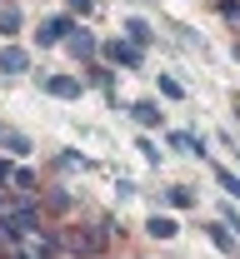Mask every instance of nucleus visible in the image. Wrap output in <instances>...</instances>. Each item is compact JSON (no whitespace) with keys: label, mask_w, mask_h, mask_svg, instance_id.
I'll use <instances>...</instances> for the list:
<instances>
[{"label":"nucleus","mask_w":240,"mask_h":259,"mask_svg":"<svg viewBox=\"0 0 240 259\" xmlns=\"http://www.w3.org/2000/svg\"><path fill=\"white\" fill-rule=\"evenodd\" d=\"M70 30H75V25H70L65 15H55V20H45V25L35 30V40H40V45H55V40H65Z\"/></svg>","instance_id":"obj_3"},{"label":"nucleus","mask_w":240,"mask_h":259,"mask_svg":"<svg viewBox=\"0 0 240 259\" xmlns=\"http://www.w3.org/2000/svg\"><path fill=\"white\" fill-rule=\"evenodd\" d=\"M0 140H5V145H10V150H15V155H30V140H25V135H15V130H5V135H0Z\"/></svg>","instance_id":"obj_9"},{"label":"nucleus","mask_w":240,"mask_h":259,"mask_svg":"<svg viewBox=\"0 0 240 259\" xmlns=\"http://www.w3.org/2000/svg\"><path fill=\"white\" fill-rule=\"evenodd\" d=\"M45 90H50L55 100H75V95H80V80H70V75H50Z\"/></svg>","instance_id":"obj_5"},{"label":"nucleus","mask_w":240,"mask_h":259,"mask_svg":"<svg viewBox=\"0 0 240 259\" xmlns=\"http://www.w3.org/2000/svg\"><path fill=\"white\" fill-rule=\"evenodd\" d=\"M60 244H65L70 254H95V234H65Z\"/></svg>","instance_id":"obj_7"},{"label":"nucleus","mask_w":240,"mask_h":259,"mask_svg":"<svg viewBox=\"0 0 240 259\" xmlns=\"http://www.w3.org/2000/svg\"><path fill=\"white\" fill-rule=\"evenodd\" d=\"M135 120H140V125H155V120H160V110H155V105H135Z\"/></svg>","instance_id":"obj_13"},{"label":"nucleus","mask_w":240,"mask_h":259,"mask_svg":"<svg viewBox=\"0 0 240 259\" xmlns=\"http://www.w3.org/2000/svg\"><path fill=\"white\" fill-rule=\"evenodd\" d=\"M10 175H15V164H10V160H0V185H5Z\"/></svg>","instance_id":"obj_18"},{"label":"nucleus","mask_w":240,"mask_h":259,"mask_svg":"<svg viewBox=\"0 0 240 259\" xmlns=\"http://www.w3.org/2000/svg\"><path fill=\"white\" fill-rule=\"evenodd\" d=\"M150 234H155V239H170V234H175V220H160V214H155V220H150Z\"/></svg>","instance_id":"obj_10"},{"label":"nucleus","mask_w":240,"mask_h":259,"mask_svg":"<svg viewBox=\"0 0 240 259\" xmlns=\"http://www.w3.org/2000/svg\"><path fill=\"white\" fill-rule=\"evenodd\" d=\"M125 30H130V40H135V45H145V40H150V30H145V20H125Z\"/></svg>","instance_id":"obj_12"},{"label":"nucleus","mask_w":240,"mask_h":259,"mask_svg":"<svg viewBox=\"0 0 240 259\" xmlns=\"http://www.w3.org/2000/svg\"><path fill=\"white\" fill-rule=\"evenodd\" d=\"M0 30H5V35L20 30V10H15V5H0Z\"/></svg>","instance_id":"obj_8"},{"label":"nucleus","mask_w":240,"mask_h":259,"mask_svg":"<svg viewBox=\"0 0 240 259\" xmlns=\"http://www.w3.org/2000/svg\"><path fill=\"white\" fill-rule=\"evenodd\" d=\"M0 70H5V75H25V70H30V55H25L20 45H5V50H0Z\"/></svg>","instance_id":"obj_2"},{"label":"nucleus","mask_w":240,"mask_h":259,"mask_svg":"<svg viewBox=\"0 0 240 259\" xmlns=\"http://www.w3.org/2000/svg\"><path fill=\"white\" fill-rule=\"evenodd\" d=\"M0 229H5V234H30V229H35V209H15Z\"/></svg>","instance_id":"obj_6"},{"label":"nucleus","mask_w":240,"mask_h":259,"mask_svg":"<svg viewBox=\"0 0 240 259\" xmlns=\"http://www.w3.org/2000/svg\"><path fill=\"white\" fill-rule=\"evenodd\" d=\"M70 10H75V15H90V10H95V0H65Z\"/></svg>","instance_id":"obj_17"},{"label":"nucleus","mask_w":240,"mask_h":259,"mask_svg":"<svg viewBox=\"0 0 240 259\" xmlns=\"http://www.w3.org/2000/svg\"><path fill=\"white\" fill-rule=\"evenodd\" d=\"M220 20H230V25H240V0H220Z\"/></svg>","instance_id":"obj_11"},{"label":"nucleus","mask_w":240,"mask_h":259,"mask_svg":"<svg viewBox=\"0 0 240 259\" xmlns=\"http://www.w3.org/2000/svg\"><path fill=\"white\" fill-rule=\"evenodd\" d=\"M100 55H105L110 65H125V70H140V45H135V40H110V45H105Z\"/></svg>","instance_id":"obj_1"},{"label":"nucleus","mask_w":240,"mask_h":259,"mask_svg":"<svg viewBox=\"0 0 240 259\" xmlns=\"http://www.w3.org/2000/svg\"><path fill=\"white\" fill-rule=\"evenodd\" d=\"M160 95H165V100H185V95H180V85H175L170 75H165V80H160Z\"/></svg>","instance_id":"obj_15"},{"label":"nucleus","mask_w":240,"mask_h":259,"mask_svg":"<svg viewBox=\"0 0 240 259\" xmlns=\"http://www.w3.org/2000/svg\"><path fill=\"white\" fill-rule=\"evenodd\" d=\"M65 45H70V55H75V60H90V55H95V35H90V30H70Z\"/></svg>","instance_id":"obj_4"},{"label":"nucleus","mask_w":240,"mask_h":259,"mask_svg":"<svg viewBox=\"0 0 240 259\" xmlns=\"http://www.w3.org/2000/svg\"><path fill=\"white\" fill-rule=\"evenodd\" d=\"M170 145L175 150H200V140H190V135H170Z\"/></svg>","instance_id":"obj_16"},{"label":"nucleus","mask_w":240,"mask_h":259,"mask_svg":"<svg viewBox=\"0 0 240 259\" xmlns=\"http://www.w3.org/2000/svg\"><path fill=\"white\" fill-rule=\"evenodd\" d=\"M50 249H55L50 239H30V254H35V259H50Z\"/></svg>","instance_id":"obj_14"}]
</instances>
